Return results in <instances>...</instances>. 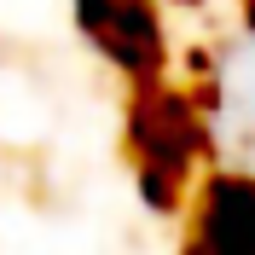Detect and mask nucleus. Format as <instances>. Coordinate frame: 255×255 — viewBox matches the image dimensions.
Returning <instances> with one entry per match:
<instances>
[{
  "instance_id": "nucleus-1",
  "label": "nucleus",
  "mask_w": 255,
  "mask_h": 255,
  "mask_svg": "<svg viewBox=\"0 0 255 255\" xmlns=\"http://www.w3.org/2000/svg\"><path fill=\"white\" fill-rule=\"evenodd\" d=\"M215 139L238 174L255 180V29L238 35L221 58V76H215Z\"/></svg>"
},
{
  "instance_id": "nucleus-2",
  "label": "nucleus",
  "mask_w": 255,
  "mask_h": 255,
  "mask_svg": "<svg viewBox=\"0 0 255 255\" xmlns=\"http://www.w3.org/2000/svg\"><path fill=\"white\" fill-rule=\"evenodd\" d=\"M203 255H255V180L221 174L203 203Z\"/></svg>"
},
{
  "instance_id": "nucleus-3",
  "label": "nucleus",
  "mask_w": 255,
  "mask_h": 255,
  "mask_svg": "<svg viewBox=\"0 0 255 255\" xmlns=\"http://www.w3.org/2000/svg\"><path fill=\"white\" fill-rule=\"evenodd\" d=\"M186 255H203V250H186Z\"/></svg>"
}]
</instances>
